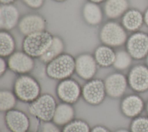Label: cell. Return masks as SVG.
Instances as JSON below:
<instances>
[{"instance_id":"d4e9b609","label":"cell","mask_w":148,"mask_h":132,"mask_svg":"<svg viewBox=\"0 0 148 132\" xmlns=\"http://www.w3.org/2000/svg\"><path fill=\"white\" fill-rule=\"evenodd\" d=\"M91 127L86 120L82 119H74L63 126L62 132H90Z\"/></svg>"},{"instance_id":"4316f807","label":"cell","mask_w":148,"mask_h":132,"mask_svg":"<svg viewBox=\"0 0 148 132\" xmlns=\"http://www.w3.org/2000/svg\"><path fill=\"white\" fill-rule=\"evenodd\" d=\"M131 132H148V118H138L131 124Z\"/></svg>"},{"instance_id":"7a4b0ae2","label":"cell","mask_w":148,"mask_h":132,"mask_svg":"<svg viewBox=\"0 0 148 132\" xmlns=\"http://www.w3.org/2000/svg\"><path fill=\"white\" fill-rule=\"evenodd\" d=\"M45 71L52 79L60 81L69 78L75 72V58L71 54L63 53L46 64Z\"/></svg>"},{"instance_id":"74e56055","label":"cell","mask_w":148,"mask_h":132,"mask_svg":"<svg viewBox=\"0 0 148 132\" xmlns=\"http://www.w3.org/2000/svg\"><path fill=\"white\" fill-rule=\"evenodd\" d=\"M147 62H148V57H147Z\"/></svg>"},{"instance_id":"9c48e42d","label":"cell","mask_w":148,"mask_h":132,"mask_svg":"<svg viewBox=\"0 0 148 132\" xmlns=\"http://www.w3.org/2000/svg\"><path fill=\"white\" fill-rule=\"evenodd\" d=\"M97 66L94 55L88 53H81L75 58V72L83 80L93 79L97 72Z\"/></svg>"},{"instance_id":"5bb4252c","label":"cell","mask_w":148,"mask_h":132,"mask_svg":"<svg viewBox=\"0 0 148 132\" xmlns=\"http://www.w3.org/2000/svg\"><path fill=\"white\" fill-rule=\"evenodd\" d=\"M20 21V13L18 8L13 4H1L0 28L9 31L18 25Z\"/></svg>"},{"instance_id":"9a60e30c","label":"cell","mask_w":148,"mask_h":132,"mask_svg":"<svg viewBox=\"0 0 148 132\" xmlns=\"http://www.w3.org/2000/svg\"><path fill=\"white\" fill-rule=\"evenodd\" d=\"M128 83L136 91H143L148 89V68L143 65H136L130 72Z\"/></svg>"},{"instance_id":"5b68a950","label":"cell","mask_w":148,"mask_h":132,"mask_svg":"<svg viewBox=\"0 0 148 132\" xmlns=\"http://www.w3.org/2000/svg\"><path fill=\"white\" fill-rule=\"evenodd\" d=\"M99 39L103 45L112 47L120 46L127 40V34L123 26L110 21L106 23L99 32Z\"/></svg>"},{"instance_id":"ba28073f","label":"cell","mask_w":148,"mask_h":132,"mask_svg":"<svg viewBox=\"0 0 148 132\" xmlns=\"http://www.w3.org/2000/svg\"><path fill=\"white\" fill-rule=\"evenodd\" d=\"M4 120L10 132H31L30 119L25 112L20 109L14 108L6 112Z\"/></svg>"},{"instance_id":"8fae6325","label":"cell","mask_w":148,"mask_h":132,"mask_svg":"<svg viewBox=\"0 0 148 132\" xmlns=\"http://www.w3.org/2000/svg\"><path fill=\"white\" fill-rule=\"evenodd\" d=\"M47 23L42 15L29 13L22 17L18 22V28L21 34L27 36L46 30Z\"/></svg>"},{"instance_id":"277c9868","label":"cell","mask_w":148,"mask_h":132,"mask_svg":"<svg viewBox=\"0 0 148 132\" xmlns=\"http://www.w3.org/2000/svg\"><path fill=\"white\" fill-rule=\"evenodd\" d=\"M58 104L50 93L41 94L28 106L29 112L43 122L52 121Z\"/></svg>"},{"instance_id":"836d02e7","label":"cell","mask_w":148,"mask_h":132,"mask_svg":"<svg viewBox=\"0 0 148 132\" xmlns=\"http://www.w3.org/2000/svg\"><path fill=\"white\" fill-rule=\"evenodd\" d=\"M88 1H90V2H91L97 3V4H99V3H101L103 2H105L106 0H88Z\"/></svg>"},{"instance_id":"e575fe53","label":"cell","mask_w":148,"mask_h":132,"mask_svg":"<svg viewBox=\"0 0 148 132\" xmlns=\"http://www.w3.org/2000/svg\"><path fill=\"white\" fill-rule=\"evenodd\" d=\"M114 132H131L130 131H128V130L124 129H119L116 130Z\"/></svg>"},{"instance_id":"83f0119b","label":"cell","mask_w":148,"mask_h":132,"mask_svg":"<svg viewBox=\"0 0 148 132\" xmlns=\"http://www.w3.org/2000/svg\"><path fill=\"white\" fill-rule=\"evenodd\" d=\"M41 132H62V130L53 121H50L43 122L41 127Z\"/></svg>"},{"instance_id":"ac0fdd59","label":"cell","mask_w":148,"mask_h":132,"mask_svg":"<svg viewBox=\"0 0 148 132\" xmlns=\"http://www.w3.org/2000/svg\"><path fill=\"white\" fill-rule=\"evenodd\" d=\"M75 116L73 105L62 102L57 105L52 121L58 126H64L73 120Z\"/></svg>"},{"instance_id":"d590c367","label":"cell","mask_w":148,"mask_h":132,"mask_svg":"<svg viewBox=\"0 0 148 132\" xmlns=\"http://www.w3.org/2000/svg\"><path fill=\"white\" fill-rule=\"evenodd\" d=\"M53 1H54L56 2H64L66 0H53Z\"/></svg>"},{"instance_id":"4dcf8cb0","label":"cell","mask_w":148,"mask_h":132,"mask_svg":"<svg viewBox=\"0 0 148 132\" xmlns=\"http://www.w3.org/2000/svg\"><path fill=\"white\" fill-rule=\"evenodd\" d=\"M90 132H112L107 127L98 124L94 126L91 129Z\"/></svg>"},{"instance_id":"484cf974","label":"cell","mask_w":148,"mask_h":132,"mask_svg":"<svg viewBox=\"0 0 148 132\" xmlns=\"http://www.w3.org/2000/svg\"><path fill=\"white\" fill-rule=\"evenodd\" d=\"M132 57L128 52L120 50L116 52V56L113 66L118 70L127 69L131 64Z\"/></svg>"},{"instance_id":"52a82bcc","label":"cell","mask_w":148,"mask_h":132,"mask_svg":"<svg viewBox=\"0 0 148 132\" xmlns=\"http://www.w3.org/2000/svg\"><path fill=\"white\" fill-rule=\"evenodd\" d=\"M82 90L79 82L71 78L60 80L56 88L57 97L62 102L72 105L78 101L82 96Z\"/></svg>"},{"instance_id":"2e32d148","label":"cell","mask_w":148,"mask_h":132,"mask_svg":"<svg viewBox=\"0 0 148 132\" xmlns=\"http://www.w3.org/2000/svg\"><path fill=\"white\" fill-rule=\"evenodd\" d=\"M82 16L87 24L95 26L102 21L103 11L99 4L88 1L83 6Z\"/></svg>"},{"instance_id":"30bf717a","label":"cell","mask_w":148,"mask_h":132,"mask_svg":"<svg viewBox=\"0 0 148 132\" xmlns=\"http://www.w3.org/2000/svg\"><path fill=\"white\" fill-rule=\"evenodd\" d=\"M8 68L18 75L28 74L35 67L34 58L24 51L14 52L8 57Z\"/></svg>"},{"instance_id":"7c38bea8","label":"cell","mask_w":148,"mask_h":132,"mask_svg":"<svg viewBox=\"0 0 148 132\" xmlns=\"http://www.w3.org/2000/svg\"><path fill=\"white\" fill-rule=\"evenodd\" d=\"M127 49L132 58H143L148 53V36L143 32L134 33L127 40Z\"/></svg>"},{"instance_id":"d6a6232c","label":"cell","mask_w":148,"mask_h":132,"mask_svg":"<svg viewBox=\"0 0 148 132\" xmlns=\"http://www.w3.org/2000/svg\"><path fill=\"white\" fill-rule=\"evenodd\" d=\"M144 20L146 24L148 25V9L146 10L145 13V16H144Z\"/></svg>"},{"instance_id":"f546056e","label":"cell","mask_w":148,"mask_h":132,"mask_svg":"<svg viewBox=\"0 0 148 132\" xmlns=\"http://www.w3.org/2000/svg\"><path fill=\"white\" fill-rule=\"evenodd\" d=\"M8 68V61L5 60V58L1 57L0 58V76H2Z\"/></svg>"},{"instance_id":"8d00e7d4","label":"cell","mask_w":148,"mask_h":132,"mask_svg":"<svg viewBox=\"0 0 148 132\" xmlns=\"http://www.w3.org/2000/svg\"><path fill=\"white\" fill-rule=\"evenodd\" d=\"M147 111H148V105H147Z\"/></svg>"},{"instance_id":"f35d334b","label":"cell","mask_w":148,"mask_h":132,"mask_svg":"<svg viewBox=\"0 0 148 132\" xmlns=\"http://www.w3.org/2000/svg\"><path fill=\"white\" fill-rule=\"evenodd\" d=\"M31 132H33V131H31Z\"/></svg>"},{"instance_id":"603a6c76","label":"cell","mask_w":148,"mask_h":132,"mask_svg":"<svg viewBox=\"0 0 148 132\" xmlns=\"http://www.w3.org/2000/svg\"><path fill=\"white\" fill-rule=\"evenodd\" d=\"M16 41L8 31L1 30L0 32V55L6 58L12 55L16 49Z\"/></svg>"},{"instance_id":"ffe728a7","label":"cell","mask_w":148,"mask_h":132,"mask_svg":"<svg viewBox=\"0 0 148 132\" xmlns=\"http://www.w3.org/2000/svg\"><path fill=\"white\" fill-rule=\"evenodd\" d=\"M129 6L128 0H106L103 11L109 19H116L127 12Z\"/></svg>"},{"instance_id":"8992f818","label":"cell","mask_w":148,"mask_h":132,"mask_svg":"<svg viewBox=\"0 0 148 132\" xmlns=\"http://www.w3.org/2000/svg\"><path fill=\"white\" fill-rule=\"evenodd\" d=\"M106 96L105 82L101 79L95 78L87 80L82 87V97L90 105L101 104Z\"/></svg>"},{"instance_id":"4fadbf2b","label":"cell","mask_w":148,"mask_h":132,"mask_svg":"<svg viewBox=\"0 0 148 132\" xmlns=\"http://www.w3.org/2000/svg\"><path fill=\"white\" fill-rule=\"evenodd\" d=\"M104 82L107 96L112 98H117L125 93L128 80L123 74L114 72L109 75Z\"/></svg>"},{"instance_id":"3957f363","label":"cell","mask_w":148,"mask_h":132,"mask_svg":"<svg viewBox=\"0 0 148 132\" xmlns=\"http://www.w3.org/2000/svg\"><path fill=\"white\" fill-rule=\"evenodd\" d=\"M53 36L47 30L25 36L22 42L23 51L34 58H39L51 45Z\"/></svg>"},{"instance_id":"d6986e66","label":"cell","mask_w":148,"mask_h":132,"mask_svg":"<svg viewBox=\"0 0 148 132\" xmlns=\"http://www.w3.org/2000/svg\"><path fill=\"white\" fill-rule=\"evenodd\" d=\"M115 56L116 52L113 47L103 44L98 46L94 53L98 65L102 68H108L113 65Z\"/></svg>"},{"instance_id":"6da1fadb","label":"cell","mask_w":148,"mask_h":132,"mask_svg":"<svg viewBox=\"0 0 148 132\" xmlns=\"http://www.w3.org/2000/svg\"><path fill=\"white\" fill-rule=\"evenodd\" d=\"M13 91L18 100L30 104L41 94V86L34 76L20 75L14 80Z\"/></svg>"},{"instance_id":"e0dca14e","label":"cell","mask_w":148,"mask_h":132,"mask_svg":"<svg viewBox=\"0 0 148 132\" xmlns=\"http://www.w3.org/2000/svg\"><path fill=\"white\" fill-rule=\"evenodd\" d=\"M143 107L142 100L135 94L125 97L121 101L120 108L122 113L126 116L135 117L140 113Z\"/></svg>"},{"instance_id":"44dd1931","label":"cell","mask_w":148,"mask_h":132,"mask_svg":"<svg viewBox=\"0 0 148 132\" xmlns=\"http://www.w3.org/2000/svg\"><path fill=\"white\" fill-rule=\"evenodd\" d=\"M64 49L65 43L64 40L60 36L54 35L51 45L39 59L43 63L47 64L64 53Z\"/></svg>"},{"instance_id":"1f68e13d","label":"cell","mask_w":148,"mask_h":132,"mask_svg":"<svg viewBox=\"0 0 148 132\" xmlns=\"http://www.w3.org/2000/svg\"><path fill=\"white\" fill-rule=\"evenodd\" d=\"M17 0H0L1 4H13Z\"/></svg>"},{"instance_id":"7402d4cb","label":"cell","mask_w":148,"mask_h":132,"mask_svg":"<svg viewBox=\"0 0 148 132\" xmlns=\"http://www.w3.org/2000/svg\"><path fill=\"white\" fill-rule=\"evenodd\" d=\"M143 16L140 12L136 9L127 11L122 18V24L124 28L129 31H135L142 24Z\"/></svg>"},{"instance_id":"f1b7e54d","label":"cell","mask_w":148,"mask_h":132,"mask_svg":"<svg viewBox=\"0 0 148 132\" xmlns=\"http://www.w3.org/2000/svg\"><path fill=\"white\" fill-rule=\"evenodd\" d=\"M23 2L28 8L32 9H38L42 8L44 4L45 0H21Z\"/></svg>"},{"instance_id":"cb8c5ba5","label":"cell","mask_w":148,"mask_h":132,"mask_svg":"<svg viewBox=\"0 0 148 132\" xmlns=\"http://www.w3.org/2000/svg\"><path fill=\"white\" fill-rule=\"evenodd\" d=\"M17 97L13 91L2 89L0 91V110L7 112L14 109L16 105Z\"/></svg>"}]
</instances>
